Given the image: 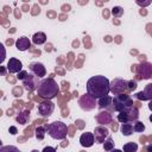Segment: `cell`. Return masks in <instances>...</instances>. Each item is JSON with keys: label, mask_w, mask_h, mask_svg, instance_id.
<instances>
[{"label": "cell", "mask_w": 152, "mask_h": 152, "mask_svg": "<svg viewBox=\"0 0 152 152\" xmlns=\"http://www.w3.org/2000/svg\"><path fill=\"white\" fill-rule=\"evenodd\" d=\"M110 81L103 75H96L88 80L87 82V94L99 100L103 96H107L110 93Z\"/></svg>", "instance_id": "6da1fadb"}, {"label": "cell", "mask_w": 152, "mask_h": 152, "mask_svg": "<svg viewBox=\"0 0 152 152\" xmlns=\"http://www.w3.org/2000/svg\"><path fill=\"white\" fill-rule=\"evenodd\" d=\"M36 91H37V95H39L40 97H43L45 100H51L57 96V94L59 91V87L52 77L43 78L39 81V84L37 87Z\"/></svg>", "instance_id": "7a4b0ae2"}, {"label": "cell", "mask_w": 152, "mask_h": 152, "mask_svg": "<svg viewBox=\"0 0 152 152\" xmlns=\"http://www.w3.org/2000/svg\"><path fill=\"white\" fill-rule=\"evenodd\" d=\"M45 127H46V133L52 139H56V140H63L68 134V127L62 121H53L46 125Z\"/></svg>", "instance_id": "3957f363"}, {"label": "cell", "mask_w": 152, "mask_h": 152, "mask_svg": "<svg viewBox=\"0 0 152 152\" xmlns=\"http://www.w3.org/2000/svg\"><path fill=\"white\" fill-rule=\"evenodd\" d=\"M112 109L120 113L129 107L133 106V100L129 95L127 94H120V95H115L113 96V102H112Z\"/></svg>", "instance_id": "277c9868"}, {"label": "cell", "mask_w": 152, "mask_h": 152, "mask_svg": "<svg viewBox=\"0 0 152 152\" xmlns=\"http://www.w3.org/2000/svg\"><path fill=\"white\" fill-rule=\"evenodd\" d=\"M138 118H139V112L134 106H132L118 114V121L121 124H127V122H132V121L135 122L138 120Z\"/></svg>", "instance_id": "5b68a950"}, {"label": "cell", "mask_w": 152, "mask_h": 152, "mask_svg": "<svg viewBox=\"0 0 152 152\" xmlns=\"http://www.w3.org/2000/svg\"><path fill=\"white\" fill-rule=\"evenodd\" d=\"M110 93L115 96V95H120V94H125V91L128 90V81L124 80V78H114L110 81Z\"/></svg>", "instance_id": "8992f818"}, {"label": "cell", "mask_w": 152, "mask_h": 152, "mask_svg": "<svg viewBox=\"0 0 152 152\" xmlns=\"http://www.w3.org/2000/svg\"><path fill=\"white\" fill-rule=\"evenodd\" d=\"M78 104H80L81 109L88 112V110H91V109H94V108L96 107V104H97V100L94 99L93 96H90L89 94H84V95H82V96L80 97V100H78Z\"/></svg>", "instance_id": "52a82bcc"}, {"label": "cell", "mask_w": 152, "mask_h": 152, "mask_svg": "<svg viewBox=\"0 0 152 152\" xmlns=\"http://www.w3.org/2000/svg\"><path fill=\"white\" fill-rule=\"evenodd\" d=\"M55 110V103L51 100H45L38 104V112L43 116H50Z\"/></svg>", "instance_id": "ba28073f"}, {"label": "cell", "mask_w": 152, "mask_h": 152, "mask_svg": "<svg viewBox=\"0 0 152 152\" xmlns=\"http://www.w3.org/2000/svg\"><path fill=\"white\" fill-rule=\"evenodd\" d=\"M28 71H30V74L37 76L38 78L44 77L46 75V69H45L44 64L40 62H32L28 65Z\"/></svg>", "instance_id": "9c48e42d"}, {"label": "cell", "mask_w": 152, "mask_h": 152, "mask_svg": "<svg viewBox=\"0 0 152 152\" xmlns=\"http://www.w3.org/2000/svg\"><path fill=\"white\" fill-rule=\"evenodd\" d=\"M39 84V81H38V77L30 74L27 75V77L23 81V86H24V89L27 90V91H33V90H37V87Z\"/></svg>", "instance_id": "30bf717a"}, {"label": "cell", "mask_w": 152, "mask_h": 152, "mask_svg": "<svg viewBox=\"0 0 152 152\" xmlns=\"http://www.w3.org/2000/svg\"><path fill=\"white\" fill-rule=\"evenodd\" d=\"M94 137H95V142H104V140L109 137V131L104 126H97L95 127L94 131Z\"/></svg>", "instance_id": "8fae6325"}, {"label": "cell", "mask_w": 152, "mask_h": 152, "mask_svg": "<svg viewBox=\"0 0 152 152\" xmlns=\"http://www.w3.org/2000/svg\"><path fill=\"white\" fill-rule=\"evenodd\" d=\"M8 72L11 74H19L21 70H23V63L18 59V58H10V61L7 62V65H6Z\"/></svg>", "instance_id": "7c38bea8"}, {"label": "cell", "mask_w": 152, "mask_h": 152, "mask_svg": "<svg viewBox=\"0 0 152 152\" xmlns=\"http://www.w3.org/2000/svg\"><path fill=\"white\" fill-rule=\"evenodd\" d=\"M134 97L137 100H140V101H151L152 100V83L146 84L144 90L137 93L134 95Z\"/></svg>", "instance_id": "4fadbf2b"}, {"label": "cell", "mask_w": 152, "mask_h": 152, "mask_svg": "<svg viewBox=\"0 0 152 152\" xmlns=\"http://www.w3.org/2000/svg\"><path fill=\"white\" fill-rule=\"evenodd\" d=\"M137 66H138V74L141 78L147 80V78L152 77V64L144 63V64H140V65H137Z\"/></svg>", "instance_id": "5bb4252c"}, {"label": "cell", "mask_w": 152, "mask_h": 152, "mask_svg": "<svg viewBox=\"0 0 152 152\" xmlns=\"http://www.w3.org/2000/svg\"><path fill=\"white\" fill-rule=\"evenodd\" d=\"M95 142V137H94V133L91 132H86V133H82L81 137H80V144L83 146V147H91Z\"/></svg>", "instance_id": "9a60e30c"}, {"label": "cell", "mask_w": 152, "mask_h": 152, "mask_svg": "<svg viewBox=\"0 0 152 152\" xmlns=\"http://www.w3.org/2000/svg\"><path fill=\"white\" fill-rule=\"evenodd\" d=\"M15 48H17L19 51H26V50H28V49L31 48V42H30V39H28L27 37L23 36V37H20V38L17 39V42H15Z\"/></svg>", "instance_id": "2e32d148"}, {"label": "cell", "mask_w": 152, "mask_h": 152, "mask_svg": "<svg viewBox=\"0 0 152 152\" xmlns=\"http://www.w3.org/2000/svg\"><path fill=\"white\" fill-rule=\"evenodd\" d=\"M112 102H113V97L109 96V95H107V96H103V97H101V99L97 100V107L100 109H107V108L110 107Z\"/></svg>", "instance_id": "e0dca14e"}, {"label": "cell", "mask_w": 152, "mask_h": 152, "mask_svg": "<svg viewBox=\"0 0 152 152\" xmlns=\"http://www.w3.org/2000/svg\"><path fill=\"white\" fill-rule=\"evenodd\" d=\"M46 42V34L44 32H36L32 36V43L36 45H42Z\"/></svg>", "instance_id": "ac0fdd59"}, {"label": "cell", "mask_w": 152, "mask_h": 152, "mask_svg": "<svg viewBox=\"0 0 152 152\" xmlns=\"http://www.w3.org/2000/svg\"><path fill=\"white\" fill-rule=\"evenodd\" d=\"M96 119H97L99 124H101V125H108L112 121V115L109 113H107V112H101V113H99V115H97Z\"/></svg>", "instance_id": "d6986e66"}, {"label": "cell", "mask_w": 152, "mask_h": 152, "mask_svg": "<svg viewBox=\"0 0 152 152\" xmlns=\"http://www.w3.org/2000/svg\"><path fill=\"white\" fill-rule=\"evenodd\" d=\"M28 118H30V112H28V110H24V112H21V113H19V114L17 115L15 120H17V122H19L20 125H25V124L27 122Z\"/></svg>", "instance_id": "ffe728a7"}, {"label": "cell", "mask_w": 152, "mask_h": 152, "mask_svg": "<svg viewBox=\"0 0 152 152\" xmlns=\"http://www.w3.org/2000/svg\"><path fill=\"white\" fill-rule=\"evenodd\" d=\"M121 133L125 135V137H129L134 131H133V125L131 122H127V124H122L121 125V128H120Z\"/></svg>", "instance_id": "44dd1931"}, {"label": "cell", "mask_w": 152, "mask_h": 152, "mask_svg": "<svg viewBox=\"0 0 152 152\" xmlns=\"http://www.w3.org/2000/svg\"><path fill=\"white\" fill-rule=\"evenodd\" d=\"M138 151V145L137 142L128 141L124 145V152H137Z\"/></svg>", "instance_id": "7402d4cb"}, {"label": "cell", "mask_w": 152, "mask_h": 152, "mask_svg": "<svg viewBox=\"0 0 152 152\" xmlns=\"http://www.w3.org/2000/svg\"><path fill=\"white\" fill-rule=\"evenodd\" d=\"M103 150L106 152H110L112 150H114V141H113V139L110 137H108L104 140V142H103Z\"/></svg>", "instance_id": "603a6c76"}, {"label": "cell", "mask_w": 152, "mask_h": 152, "mask_svg": "<svg viewBox=\"0 0 152 152\" xmlns=\"http://www.w3.org/2000/svg\"><path fill=\"white\" fill-rule=\"evenodd\" d=\"M45 133H46V127H43V126H39L36 128V138L38 140H42L44 139L45 137Z\"/></svg>", "instance_id": "cb8c5ba5"}, {"label": "cell", "mask_w": 152, "mask_h": 152, "mask_svg": "<svg viewBox=\"0 0 152 152\" xmlns=\"http://www.w3.org/2000/svg\"><path fill=\"white\" fill-rule=\"evenodd\" d=\"M0 152H20L18 147L13 145H4L0 147Z\"/></svg>", "instance_id": "d4e9b609"}, {"label": "cell", "mask_w": 152, "mask_h": 152, "mask_svg": "<svg viewBox=\"0 0 152 152\" xmlns=\"http://www.w3.org/2000/svg\"><path fill=\"white\" fill-rule=\"evenodd\" d=\"M133 131L134 132H138V133H141V132H144L145 131V125L141 122V121H135L134 124H133Z\"/></svg>", "instance_id": "484cf974"}, {"label": "cell", "mask_w": 152, "mask_h": 152, "mask_svg": "<svg viewBox=\"0 0 152 152\" xmlns=\"http://www.w3.org/2000/svg\"><path fill=\"white\" fill-rule=\"evenodd\" d=\"M112 14L115 17V18H120L122 14H124V8L121 6H114L112 8Z\"/></svg>", "instance_id": "4316f807"}, {"label": "cell", "mask_w": 152, "mask_h": 152, "mask_svg": "<svg viewBox=\"0 0 152 152\" xmlns=\"http://www.w3.org/2000/svg\"><path fill=\"white\" fill-rule=\"evenodd\" d=\"M27 75H28V72H27L26 70H21L19 74H17V77H18V80H20V81H24V80L27 77Z\"/></svg>", "instance_id": "83f0119b"}, {"label": "cell", "mask_w": 152, "mask_h": 152, "mask_svg": "<svg viewBox=\"0 0 152 152\" xmlns=\"http://www.w3.org/2000/svg\"><path fill=\"white\" fill-rule=\"evenodd\" d=\"M137 87H138V84H137L135 81H133V80H132V81H128V90H129V91H131V90H134Z\"/></svg>", "instance_id": "f1b7e54d"}, {"label": "cell", "mask_w": 152, "mask_h": 152, "mask_svg": "<svg viewBox=\"0 0 152 152\" xmlns=\"http://www.w3.org/2000/svg\"><path fill=\"white\" fill-rule=\"evenodd\" d=\"M42 152H56V148L52 146H45Z\"/></svg>", "instance_id": "f546056e"}, {"label": "cell", "mask_w": 152, "mask_h": 152, "mask_svg": "<svg viewBox=\"0 0 152 152\" xmlns=\"http://www.w3.org/2000/svg\"><path fill=\"white\" fill-rule=\"evenodd\" d=\"M8 132H10L12 135H14V134H17V133H18V129H17V127L11 126V127H10V129H8Z\"/></svg>", "instance_id": "4dcf8cb0"}, {"label": "cell", "mask_w": 152, "mask_h": 152, "mask_svg": "<svg viewBox=\"0 0 152 152\" xmlns=\"http://www.w3.org/2000/svg\"><path fill=\"white\" fill-rule=\"evenodd\" d=\"M135 2H137L138 5H140V6H147V5L151 4V1H144V2H141V1H139V0H137Z\"/></svg>", "instance_id": "1f68e13d"}, {"label": "cell", "mask_w": 152, "mask_h": 152, "mask_svg": "<svg viewBox=\"0 0 152 152\" xmlns=\"http://www.w3.org/2000/svg\"><path fill=\"white\" fill-rule=\"evenodd\" d=\"M62 10H63V11H66V12L70 11V5H63V6H62Z\"/></svg>", "instance_id": "d6a6232c"}, {"label": "cell", "mask_w": 152, "mask_h": 152, "mask_svg": "<svg viewBox=\"0 0 152 152\" xmlns=\"http://www.w3.org/2000/svg\"><path fill=\"white\" fill-rule=\"evenodd\" d=\"M146 150H147V152H152V144L147 145V146H146Z\"/></svg>", "instance_id": "836d02e7"}, {"label": "cell", "mask_w": 152, "mask_h": 152, "mask_svg": "<svg viewBox=\"0 0 152 152\" xmlns=\"http://www.w3.org/2000/svg\"><path fill=\"white\" fill-rule=\"evenodd\" d=\"M148 109L152 112V100H151V101H148Z\"/></svg>", "instance_id": "e575fe53"}, {"label": "cell", "mask_w": 152, "mask_h": 152, "mask_svg": "<svg viewBox=\"0 0 152 152\" xmlns=\"http://www.w3.org/2000/svg\"><path fill=\"white\" fill-rule=\"evenodd\" d=\"M110 152H124V151H121V150H119V148H114V150H112Z\"/></svg>", "instance_id": "d590c367"}, {"label": "cell", "mask_w": 152, "mask_h": 152, "mask_svg": "<svg viewBox=\"0 0 152 152\" xmlns=\"http://www.w3.org/2000/svg\"><path fill=\"white\" fill-rule=\"evenodd\" d=\"M148 120H150V121H151V122H152V114H151V115H150V118H148Z\"/></svg>", "instance_id": "8d00e7d4"}, {"label": "cell", "mask_w": 152, "mask_h": 152, "mask_svg": "<svg viewBox=\"0 0 152 152\" xmlns=\"http://www.w3.org/2000/svg\"><path fill=\"white\" fill-rule=\"evenodd\" d=\"M31 152H38V150H32Z\"/></svg>", "instance_id": "74e56055"}]
</instances>
